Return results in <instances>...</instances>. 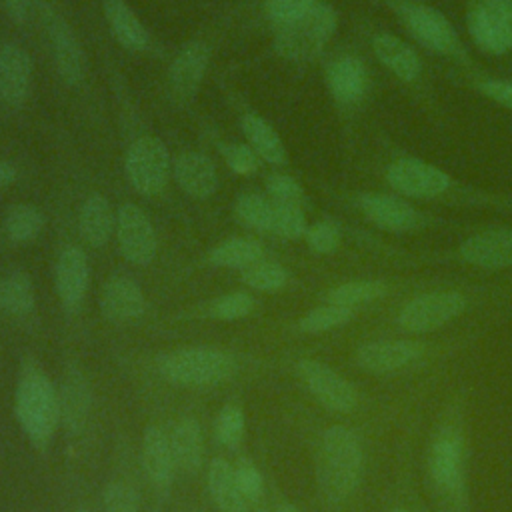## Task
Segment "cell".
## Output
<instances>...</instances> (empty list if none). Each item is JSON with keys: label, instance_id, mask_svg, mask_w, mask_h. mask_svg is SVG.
Listing matches in <instances>:
<instances>
[{"label": "cell", "instance_id": "6da1fadb", "mask_svg": "<svg viewBox=\"0 0 512 512\" xmlns=\"http://www.w3.org/2000/svg\"><path fill=\"white\" fill-rule=\"evenodd\" d=\"M16 418L36 448H46L60 424L58 392L42 366L32 358L22 362L16 396Z\"/></svg>", "mask_w": 512, "mask_h": 512}, {"label": "cell", "instance_id": "7a4b0ae2", "mask_svg": "<svg viewBox=\"0 0 512 512\" xmlns=\"http://www.w3.org/2000/svg\"><path fill=\"white\" fill-rule=\"evenodd\" d=\"M362 476V446L354 430L336 424L330 426L320 442L318 484L332 502L348 498Z\"/></svg>", "mask_w": 512, "mask_h": 512}, {"label": "cell", "instance_id": "3957f363", "mask_svg": "<svg viewBox=\"0 0 512 512\" xmlns=\"http://www.w3.org/2000/svg\"><path fill=\"white\" fill-rule=\"evenodd\" d=\"M464 440L462 434L444 426L436 432L428 452V476L432 494L442 512H466V480H464Z\"/></svg>", "mask_w": 512, "mask_h": 512}, {"label": "cell", "instance_id": "277c9868", "mask_svg": "<svg viewBox=\"0 0 512 512\" xmlns=\"http://www.w3.org/2000/svg\"><path fill=\"white\" fill-rule=\"evenodd\" d=\"M156 366L166 380L188 388L220 386L238 370L236 358L214 346H184L162 352Z\"/></svg>", "mask_w": 512, "mask_h": 512}, {"label": "cell", "instance_id": "5b68a950", "mask_svg": "<svg viewBox=\"0 0 512 512\" xmlns=\"http://www.w3.org/2000/svg\"><path fill=\"white\" fill-rule=\"evenodd\" d=\"M336 30V12L328 4H312L300 18L278 26L276 50L292 60L316 56Z\"/></svg>", "mask_w": 512, "mask_h": 512}, {"label": "cell", "instance_id": "8992f818", "mask_svg": "<svg viewBox=\"0 0 512 512\" xmlns=\"http://www.w3.org/2000/svg\"><path fill=\"white\" fill-rule=\"evenodd\" d=\"M468 32L488 54L512 50V0H474L468 10Z\"/></svg>", "mask_w": 512, "mask_h": 512}, {"label": "cell", "instance_id": "52a82bcc", "mask_svg": "<svg viewBox=\"0 0 512 512\" xmlns=\"http://www.w3.org/2000/svg\"><path fill=\"white\" fill-rule=\"evenodd\" d=\"M126 176L132 188L144 196L162 192L168 182V150L154 136H142L134 140L124 160Z\"/></svg>", "mask_w": 512, "mask_h": 512}, {"label": "cell", "instance_id": "ba28073f", "mask_svg": "<svg viewBox=\"0 0 512 512\" xmlns=\"http://www.w3.org/2000/svg\"><path fill=\"white\" fill-rule=\"evenodd\" d=\"M464 306L466 298L460 292H428L416 296L402 308L398 324L412 334L432 332L456 318Z\"/></svg>", "mask_w": 512, "mask_h": 512}, {"label": "cell", "instance_id": "9c48e42d", "mask_svg": "<svg viewBox=\"0 0 512 512\" xmlns=\"http://www.w3.org/2000/svg\"><path fill=\"white\" fill-rule=\"evenodd\" d=\"M296 370L304 386L322 406L334 412H352L356 408L358 404L356 388L330 366L318 360L306 358L298 362Z\"/></svg>", "mask_w": 512, "mask_h": 512}, {"label": "cell", "instance_id": "30bf717a", "mask_svg": "<svg viewBox=\"0 0 512 512\" xmlns=\"http://www.w3.org/2000/svg\"><path fill=\"white\" fill-rule=\"evenodd\" d=\"M116 236H118V248L122 256L136 264L146 266L156 256V232L142 208H138L132 202H126L118 210L116 218Z\"/></svg>", "mask_w": 512, "mask_h": 512}, {"label": "cell", "instance_id": "8fae6325", "mask_svg": "<svg viewBox=\"0 0 512 512\" xmlns=\"http://www.w3.org/2000/svg\"><path fill=\"white\" fill-rule=\"evenodd\" d=\"M400 16L410 34L432 52L452 54L458 48V36L454 28L438 10L418 2H402Z\"/></svg>", "mask_w": 512, "mask_h": 512}, {"label": "cell", "instance_id": "7c38bea8", "mask_svg": "<svg viewBox=\"0 0 512 512\" xmlns=\"http://www.w3.org/2000/svg\"><path fill=\"white\" fill-rule=\"evenodd\" d=\"M388 184L406 196L432 198L450 186V178L440 168L416 158H400L386 170Z\"/></svg>", "mask_w": 512, "mask_h": 512}, {"label": "cell", "instance_id": "4fadbf2b", "mask_svg": "<svg viewBox=\"0 0 512 512\" xmlns=\"http://www.w3.org/2000/svg\"><path fill=\"white\" fill-rule=\"evenodd\" d=\"M88 282L90 268L84 250L78 246L62 248L54 270V286L62 306L68 310H76L86 296Z\"/></svg>", "mask_w": 512, "mask_h": 512}, {"label": "cell", "instance_id": "5bb4252c", "mask_svg": "<svg viewBox=\"0 0 512 512\" xmlns=\"http://www.w3.org/2000/svg\"><path fill=\"white\" fill-rule=\"evenodd\" d=\"M46 30L50 36L58 74L66 84H78L84 78L86 58L74 30L54 12H48L46 16Z\"/></svg>", "mask_w": 512, "mask_h": 512}, {"label": "cell", "instance_id": "9a60e30c", "mask_svg": "<svg viewBox=\"0 0 512 512\" xmlns=\"http://www.w3.org/2000/svg\"><path fill=\"white\" fill-rule=\"evenodd\" d=\"M422 352L424 346L414 340H378L360 346L356 362L366 372L386 374L412 364L422 356Z\"/></svg>", "mask_w": 512, "mask_h": 512}, {"label": "cell", "instance_id": "2e32d148", "mask_svg": "<svg viewBox=\"0 0 512 512\" xmlns=\"http://www.w3.org/2000/svg\"><path fill=\"white\" fill-rule=\"evenodd\" d=\"M100 310L112 322L140 318L146 310V298L140 284L128 276H110L100 290Z\"/></svg>", "mask_w": 512, "mask_h": 512}, {"label": "cell", "instance_id": "e0dca14e", "mask_svg": "<svg viewBox=\"0 0 512 512\" xmlns=\"http://www.w3.org/2000/svg\"><path fill=\"white\" fill-rule=\"evenodd\" d=\"M460 256L464 262L486 270L512 266V230L496 228L474 234L460 246Z\"/></svg>", "mask_w": 512, "mask_h": 512}, {"label": "cell", "instance_id": "ac0fdd59", "mask_svg": "<svg viewBox=\"0 0 512 512\" xmlns=\"http://www.w3.org/2000/svg\"><path fill=\"white\" fill-rule=\"evenodd\" d=\"M208 58L210 52L202 42H190L178 52L168 72L170 92L178 102H188L196 94L208 68Z\"/></svg>", "mask_w": 512, "mask_h": 512}, {"label": "cell", "instance_id": "d6986e66", "mask_svg": "<svg viewBox=\"0 0 512 512\" xmlns=\"http://www.w3.org/2000/svg\"><path fill=\"white\" fill-rule=\"evenodd\" d=\"M30 82V54L16 44H6L4 48H0V100L8 106L22 104L28 96Z\"/></svg>", "mask_w": 512, "mask_h": 512}, {"label": "cell", "instance_id": "ffe728a7", "mask_svg": "<svg viewBox=\"0 0 512 512\" xmlns=\"http://www.w3.org/2000/svg\"><path fill=\"white\" fill-rule=\"evenodd\" d=\"M60 422L70 434H80L86 428L90 414V384L78 368H68L62 376L60 392Z\"/></svg>", "mask_w": 512, "mask_h": 512}, {"label": "cell", "instance_id": "44dd1931", "mask_svg": "<svg viewBox=\"0 0 512 512\" xmlns=\"http://www.w3.org/2000/svg\"><path fill=\"white\" fill-rule=\"evenodd\" d=\"M360 208L370 222L390 232H408L422 224V214L394 196L366 194L360 198Z\"/></svg>", "mask_w": 512, "mask_h": 512}, {"label": "cell", "instance_id": "7402d4cb", "mask_svg": "<svg viewBox=\"0 0 512 512\" xmlns=\"http://www.w3.org/2000/svg\"><path fill=\"white\" fill-rule=\"evenodd\" d=\"M142 468H144L148 480L156 488H168L172 478H174L176 460H174V452H172V446H170V436L158 424H150L144 430V436H142Z\"/></svg>", "mask_w": 512, "mask_h": 512}, {"label": "cell", "instance_id": "603a6c76", "mask_svg": "<svg viewBox=\"0 0 512 512\" xmlns=\"http://www.w3.org/2000/svg\"><path fill=\"white\" fill-rule=\"evenodd\" d=\"M174 178L180 188L192 198H208L218 186V176L212 160L200 152L180 154L174 162Z\"/></svg>", "mask_w": 512, "mask_h": 512}, {"label": "cell", "instance_id": "cb8c5ba5", "mask_svg": "<svg viewBox=\"0 0 512 512\" xmlns=\"http://www.w3.org/2000/svg\"><path fill=\"white\" fill-rule=\"evenodd\" d=\"M168 436L176 468L184 470L186 474H196L204 460V436L200 424L190 416H182L176 420Z\"/></svg>", "mask_w": 512, "mask_h": 512}, {"label": "cell", "instance_id": "d4e9b609", "mask_svg": "<svg viewBox=\"0 0 512 512\" xmlns=\"http://www.w3.org/2000/svg\"><path fill=\"white\" fill-rule=\"evenodd\" d=\"M372 46H374L376 58L388 70H392L398 78L410 82L420 76L422 62H420L418 54L408 44H404L400 38H396L392 34H378L374 38Z\"/></svg>", "mask_w": 512, "mask_h": 512}, {"label": "cell", "instance_id": "484cf974", "mask_svg": "<svg viewBox=\"0 0 512 512\" xmlns=\"http://www.w3.org/2000/svg\"><path fill=\"white\" fill-rule=\"evenodd\" d=\"M328 86L338 102L350 104L360 100L366 90V70L358 58L342 56L328 68Z\"/></svg>", "mask_w": 512, "mask_h": 512}, {"label": "cell", "instance_id": "4316f807", "mask_svg": "<svg viewBox=\"0 0 512 512\" xmlns=\"http://www.w3.org/2000/svg\"><path fill=\"white\" fill-rule=\"evenodd\" d=\"M208 490L214 500V504L222 512H246L248 502L242 496L234 468L228 460L224 458H214L208 468Z\"/></svg>", "mask_w": 512, "mask_h": 512}, {"label": "cell", "instance_id": "83f0119b", "mask_svg": "<svg viewBox=\"0 0 512 512\" xmlns=\"http://www.w3.org/2000/svg\"><path fill=\"white\" fill-rule=\"evenodd\" d=\"M80 236L90 246H104L114 230V214L110 202L102 194H92L84 200L78 216Z\"/></svg>", "mask_w": 512, "mask_h": 512}, {"label": "cell", "instance_id": "f1b7e54d", "mask_svg": "<svg viewBox=\"0 0 512 512\" xmlns=\"http://www.w3.org/2000/svg\"><path fill=\"white\" fill-rule=\"evenodd\" d=\"M104 16L116 40L126 48L142 50L148 44L144 24L124 0H104Z\"/></svg>", "mask_w": 512, "mask_h": 512}, {"label": "cell", "instance_id": "f546056e", "mask_svg": "<svg viewBox=\"0 0 512 512\" xmlns=\"http://www.w3.org/2000/svg\"><path fill=\"white\" fill-rule=\"evenodd\" d=\"M36 302L34 284L24 272H8L0 278V310L8 316H26Z\"/></svg>", "mask_w": 512, "mask_h": 512}, {"label": "cell", "instance_id": "4dcf8cb0", "mask_svg": "<svg viewBox=\"0 0 512 512\" xmlns=\"http://www.w3.org/2000/svg\"><path fill=\"white\" fill-rule=\"evenodd\" d=\"M242 130H244L252 150L260 158H264L272 164H282L286 160L284 144H282L280 136L276 134V130L266 120H262L256 114H246L242 118Z\"/></svg>", "mask_w": 512, "mask_h": 512}, {"label": "cell", "instance_id": "1f68e13d", "mask_svg": "<svg viewBox=\"0 0 512 512\" xmlns=\"http://www.w3.org/2000/svg\"><path fill=\"white\" fill-rule=\"evenodd\" d=\"M264 248L260 242L252 238H228L220 242L216 248L210 252V262L216 266H226V268H248L250 264L262 260Z\"/></svg>", "mask_w": 512, "mask_h": 512}, {"label": "cell", "instance_id": "d6a6232c", "mask_svg": "<svg viewBox=\"0 0 512 512\" xmlns=\"http://www.w3.org/2000/svg\"><path fill=\"white\" fill-rule=\"evenodd\" d=\"M42 226H44V216L32 204L10 206L8 212L4 214V222H2L4 234L16 244L34 240L40 234Z\"/></svg>", "mask_w": 512, "mask_h": 512}, {"label": "cell", "instance_id": "836d02e7", "mask_svg": "<svg viewBox=\"0 0 512 512\" xmlns=\"http://www.w3.org/2000/svg\"><path fill=\"white\" fill-rule=\"evenodd\" d=\"M386 294V284L378 280H354L340 284L328 292V302L338 304V306H358V304H368L378 300L380 296Z\"/></svg>", "mask_w": 512, "mask_h": 512}, {"label": "cell", "instance_id": "e575fe53", "mask_svg": "<svg viewBox=\"0 0 512 512\" xmlns=\"http://www.w3.org/2000/svg\"><path fill=\"white\" fill-rule=\"evenodd\" d=\"M236 216L250 228L260 232H272L274 220V202L266 200L260 194H242L236 200Z\"/></svg>", "mask_w": 512, "mask_h": 512}, {"label": "cell", "instance_id": "d590c367", "mask_svg": "<svg viewBox=\"0 0 512 512\" xmlns=\"http://www.w3.org/2000/svg\"><path fill=\"white\" fill-rule=\"evenodd\" d=\"M286 280V270L280 264L268 260H258L242 270V282L260 292H278L286 286Z\"/></svg>", "mask_w": 512, "mask_h": 512}, {"label": "cell", "instance_id": "8d00e7d4", "mask_svg": "<svg viewBox=\"0 0 512 512\" xmlns=\"http://www.w3.org/2000/svg\"><path fill=\"white\" fill-rule=\"evenodd\" d=\"M350 318H352V308L328 302L326 306H318V308L310 310L308 314H304L300 318L298 326H300L302 332L318 334V332H326V330H332L336 326H342Z\"/></svg>", "mask_w": 512, "mask_h": 512}, {"label": "cell", "instance_id": "74e56055", "mask_svg": "<svg viewBox=\"0 0 512 512\" xmlns=\"http://www.w3.org/2000/svg\"><path fill=\"white\" fill-rule=\"evenodd\" d=\"M214 436L226 448H236L244 438V412L236 404L220 408L214 422Z\"/></svg>", "mask_w": 512, "mask_h": 512}, {"label": "cell", "instance_id": "f35d334b", "mask_svg": "<svg viewBox=\"0 0 512 512\" xmlns=\"http://www.w3.org/2000/svg\"><path fill=\"white\" fill-rule=\"evenodd\" d=\"M306 218L298 204L274 202V220L272 232L282 238H300L306 234Z\"/></svg>", "mask_w": 512, "mask_h": 512}, {"label": "cell", "instance_id": "ab89813d", "mask_svg": "<svg viewBox=\"0 0 512 512\" xmlns=\"http://www.w3.org/2000/svg\"><path fill=\"white\" fill-rule=\"evenodd\" d=\"M232 468H234V476H236V482H238V488H240L242 496L246 498L248 504H256L262 498V492H264V480H262L260 470L246 456H240L232 464Z\"/></svg>", "mask_w": 512, "mask_h": 512}, {"label": "cell", "instance_id": "60d3db41", "mask_svg": "<svg viewBox=\"0 0 512 512\" xmlns=\"http://www.w3.org/2000/svg\"><path fill=\"white\" fill-rule=\"evenodd\" d=\"M256 306V300L248 292H230L216 298L210 306L212 316L220 320H238L248 316Z\"/></svg>", "mask_w": 512, "mask_h": 512}, {"label": "cell", "instance_id": "b9f144b4", "mask_svg": "<svg viewBox=\"0 0 512 512\" xmlns=\"http://www.w3.org/2000/svg\"><path fill=\"white\" fill-rule=\"evenodd\" d=\"M106 512H138V496L134 488L122 480H112L102 492Z\"/></svg>", "mask_w": 512, "mask_h": 512}, {"label": "cell", "instance_id": "7bdbcfd3", "mask_svg": "<svg viewBox=\"0 0 512 512\" xmlns=\"http://www.w3.org/2000/svg\"><path fill=\"white\" fill-rule=\"evenodd\" d=\"M306 242L308 246L318 254H330L338 248L340 232L330 222H318L312 228L306 230Z\"/></svg>", "mask_w": 512, "mask_h": 512}, {"label": "cell", "instance_id": "ee69618b", "mask_svg": "<svg viewBox=\"0 0 512 512\" xmlns=\"http://www.w3.org/2000/svg\"><path fill=\"white\" fill-rule=\"evenodd\" d=\"M312 4L314 0H266L268 14L278 26L300 18L312 8Z\"/></svg>", "mask_w": 512, "mask_h": 512}, {"label": "cell", "instance_id": "f6af8a7d", "mask_svg": "<svg viewBox=\"0 0 512 512\" xmlns=\"http://www.w3.org/2000/svg\"><path fill=\"white\" fill-rule=\"evenodd\" d=\"M266 188L270 192V196L274 198V202H282V204H298L302 200V188L300 184L286 176V174H272L266 182Z\"/></svg>", "mask_w": 512, "mask_h": 512}, {"label": "cell", "instance_id": "bcb514c9", "mask_svg": "<svg viewBox=\"0 0 512 512\" xmlns=\"http://www.w3.org/2000/svg\"><path fill=\"white\" fill-rule=\"evenodd\" d=\"M222 152H224L226 164L236 174H252L258 170V156L252 148L244 144H228Z\"/></svg>", "mask_w": 512, "mask_h": 512}, {"label": "cell", "instance_id": "7dc6e473", "mask_svg": "<svg viewBox=\"0 0 512 512\" xmlns=\"http://www.w3.org/2000/svg\"><path fill=\"white\" fill-rule=\"evenodd\" d=\"M484 96L496 100L498 104L512 108V82L506 80H486L480 84Z\"/></svg>", "mask_w": 512, "mask_h": 512}, {"label": "cell", "instance_id": "c3c4849f", "mask_svg": "<svg viewBox=\"0 0 512 512\" xmlns=\"http://www.w3.org/2000/svg\"><path fill=\"white\" fill-rule=\"evenodd\" d=\"M34 0H6V10L16 22H24L32 10Z\"/></svg>", "mask_w": 512, "mask_h": 512}, {"label": "cell", "instance_id": "681fc988", "mask_svg": "<svg viewBox=\"0 0 512 512\" xmlns=\"http://www.w3.org/2000/svg\"><path fill=\"white\" fill-rule=\"evenodd\" d=\"M14 178H16V168L10 162L0 160V186L10 184Z\"/></svg>", "mask_w": 512, "mask_h": 512}, {"label": "cell", "instance_id": "f907efd6", "mask_svg": "<svg viewBox=\"0 0 512 512\" xmlns=\"http://www.w3.org/2000/svg\"><path fill=\"white\" fill-rule=\"evenodd\" d=\"M276 512H300V510L294 504H282Z\"/></svg>", "mask_w": 512, "mask_h": 512}, {"label": "cell", "instance_id": "816d5d0a", "mask_svg": "<svg viewBox=\"0 0 512 512\" xmlns=\"http://www.w3.org/2000/svg\"><path fill=\"white\" fill-rule=\"evenodd\" d=\"M392 512H410V510H406V508H394Z\"/></svg>", "mask_w": 512, "mask_h": 512}, {"label": "cell", "instance_id": "f5cc1de1", "mask_svg": "<svg viewBox=\"0 0 512 512\" xmlns=\"http://www.w3.org/2000/svg\"><path fill=\"white\" fill-rule=\"evenodd\" d=\"M74 512H90V510H86V508H76Z\"/></svg>", "mask_w": 512, "mask_h": 512}]
</instances>
